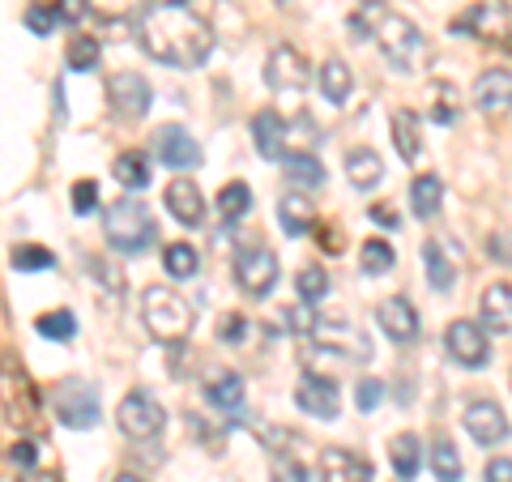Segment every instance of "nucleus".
I'll list each match as a JSON object with an SVG mask.
<instances>
[{
	"label": "nucleus",
	"instance_id": "obj_41",
	"mask_svg": "<svg viewBox=\"0 0 512 482\" xmlns=\"http://www.w3.org/2000/svg\"><path fill=\"white\" fill-rule=\"evenodd\" d=\"M13 269H26V273L56 269V256L47 248H39V244H18V248H13Z\"/></svg>",
	"mask_w": 512,
	"mask_h": 482
},
{
	"label": "nucleus",
	"instance_id": "obj_45",
	"mask_svg": "<svg viewBox=\"0 0 512 482\" xmlns=\"http://www.w3.org/2000/svg\"><path fill=\"white\" fill-rule=\"evenodd\" d=\"M94 205H99V184H94V180H77L73 184V210L77 214H94Z\"/></svg>",
	"mask_w": 512,
	"mask_h": 482
},
{
	"label": "nucleus",
	"instance_id": "obj_19",
	"mask_svg": "<svg viewBox=\"0 0 512 482\" xmlns=\"http://www.w3.org/2000/svg\"><path fill=\"white\" fill-rule=\"evenodd\" d=\"M474 103L487 111V116H504L512 111V73L508 69H487L478 73L474 82Z\"/></svg>",
	"mask_w": 512,
	"mask_h": 482
},
{
	"label": "nucleus",
	"instance_id": "obj_32",
	"mask_svg": "<svg viewBox=\"0 0 512 482\" xmlns=\"http://www.w3.org/2000/svg\"><path fill=\"white\" fill-rule=\"evenodd\" d=\"M111 171H116V184H120V188L141 192V188L150 184V158L141 154V150H124V154L116 158V167H111Z\"/></svg>",
	"mask_w": 512,
	"mask_h": 482
},
{
	"label": "nucleus",
	"instance_id": "obj_49",
	"mask_svg": "<svg viewBox=\"0 0 512 482\" xmlns=\"http://www.w3.org/2000/svg\"><path fill=\"white\" fill-rule=\"evenodd\" d=\"M367 218H372L376 222V227H389V231H397V227H402V218H397V210H393V205H372V210H367Z\"/></svg>",
	"mask_w": 512,
	"mask_h": 482
},
{
	"label": "nucleus",
	"instance_id": "obj_35",
	"mask_svg": "<svg viewBox=\"0 0 512 482\" xmlns=\"http://www.w3.org/2000/svg\"><path fill=\"white\" fill-rule=\"evenodd\" d=\"M431 474H436V482H461V478H466L457 448L448 444V440H436V444H431Z\"/></svg>",
	"mask_w": 512,
	"mask_h": 482
},
{
	"label": "nucleus",
	"instance_id": "obj_20",
	"mask_svg": "<svg viewBox=\"0 0 512 482\" xmlns=\"http://www.w3.org/2000/svg\"><path fill=\"white\" fill-rule=\"evenodd\" d=\"M320 478L325 482H372V461L350 453V448H325V457H320Z\"/></svg>",
	"mask_w": 512,
	"mask_h": 482
},
{
	"label": "nucleus",
	"instance_id": "obj_44",
	"mask_svg": "<svg viewBox=\"0 0 512 482\" xmlns=\"http://www.w3.org/2000/svg\"><path fill=\"white\" fill-rule=\"evenodd\" d=\"M436 94H440V103H431V107H427V120H436V124H453V120H457L453 86H436Z\"/></svg>",
	"mask_w": 512,
	"mask_h": 482
},
{
	"label": "nucleus",
	"instance_id": "obj_1",
	"mask_svg": "<svg viewBox=\"0 0 512 482\" xmlns=\"http://www.w3.org/2000/svg\"><path fill=\"white\" fill-rule=\"evenodd\" d=\"M141 52L171 69H197L214 52V26L205 13H197L188 0H150L137 18Z\"/></svg>",
	"mask_w": 512,
	"mask_h": 482
},
{
	"label": "nucleus",
	"instance_id": "obj_31",
	"mask_svg": "<svg viewBox=\"0 0 512 482\" xmlns=\"http://www.w3.org/2000/svg\"><path fill=\"white\" fill-rule=\"evenodd\" d=\"M286 163V180H291V188H325V167H320L316 154H291L282 158Z\"/></svg>",
	"mask_w": 512,
	"mask_h": 482
},
{
	"label": "nucleus",
	"instance_id": "obj_37",
	"mask_svg": "<svg viewBox=\"0 0 512 482\" xmlns=\"http://www.w3.org/2000/svg\"><path fill=\"white\" fill-rule=\"evenodd\" d=\"M295 286H299V299H303V303H320V299L333 291L329 273L320 269V265H303V269H299V278H295Z\"/></svg>",
	"mask_w": 512,
	"mask_h": 482
},
{
	"label": "nucleus",
	"instance_id": "obj_13",
	"mask_svg": "<svg viewBox=\"0 0 512 482\" xmlns=\"http://www.w3.org/2000/svg\"><path fill=\"white\" fill-rule=\"evenodd\" d=\"M312 337H320V346H325V355H342L346 363H372V342H367V333L355 329L350 320H338V325H320L312 329Z\"/></svg>",
	"mask_w": 512,
	"mask_h": 482
},
{
	"label": "nucleus",
	"instance_id": "obj_36",
	"mask_svg": "<svg viewBox=\"0 0 512 482\" xmlns=\"http://www.w3.org/2000/svg\"><path fill=\"white\" fill-rule=\"evenodd\" d=\"M99 39H90V35H73L69 47H64V60H69V69L73 73H90L94 64H99Z\"/></svg>",
	"mask_w": 512,
	"mask_h": 482
},
{
	"label": "nucleus",
	"instance_id": "obj_22",
	"mask_svg": "<svg viewBox=\"0 0 512 482\" xmlns=\"http://www.w3.org/2000/svg\"><path fill=\"white\" fill-rule=\"evenodd\" d=\"M389 133H393L397 154H402L410 167L419 163V158H423V124H419V111L397 107V111H393V120H389Z\"/></svg>",
	"mask_w": 512,
	"mask_h": 482
},
{
	"label": "nucleus",
	"instance_id": "obj_24",
	"mask_svg": "<svg viewBox=\"0 0 512 482\" xmlns=\"http://www.w3.org/2000/svg\"><path fill=\"white\" fill-rule=\"evenodd\" d=\"M478 312H483V325L491 333H512V286L508 282L487 286L483 303H478Z\"/></svg>",
	"mask_w": 512,
	"mask_h": 482
},
{
	"label": "nucleus",
	"instance_id": "obj_56",
	"mask_svg": "<svg viewBox=\"0 0 512 482\" xmlns=\"http://www.w3.org/2000/svg\"><path fill=\"white\" fill-rule=\"evenodd\" d=\"M500 5H504V9H512V0H500Z\"/></svg>",
	"mask_w": 512,
	"mask_h": 482
},
{
	"label": "nucleus",
	"instance_id": "obj_16",
	"mask_svg": "<svg viewBox=\"0 0 512 482\" xmlns=\"http://www.w3.org/2000/svg\"><path fill=\"white\" fill-rule=\"evenodd\" d=\"M163 205L171 210L175 222H184V227H201L205 222V197H201V188L192 175H175L163 192Z\"/></svg>",
	"mask_w": 512,
	"mask_h": 482
},
{
	"label": "nucleus",
	"instance_id": "obj_27",
	"mask_svg": "<svg viewBox=\"0 0 512 482\" xmlns=\"http://www.w3.org/2000/svg\"><path fill=\"white\" fill-rule=\"evenodd\" d=\"M389 461H393V470L402 482H410L414 474H419V465H423V444L414 431H402V436H393L389 444Z\"/></svg>",
	"mask_w": 512,
	"mask_h": 482
},
{
	"label": "nucleus",
	"instance_id": "obj_40",
	"mask_svg": "<svg viewBox=\"0 0 512 482\" xmlns=\"http://www.w3.org/2000/svg\"><path fill=\"white\" fill-rule=\"evenodd\" d=\"M43 337H52V342H73L77 337V316L73 312H47V316H39V325H35Z\"/></svg>",
	"mask_w": 512,
	"mask_h": 482
},
{
	"label": "nucleus",
	"instance_id": "obj_11",
	"mask_svg": "<svg viewBox=\"0 0 512 482\" xmlns=\"http://www.w3.org/2000/svg\"><path fill=\"white\" fill-rule=\"evenodd\" d=\"M265 82H269V90H278V94H299L303 86H308V60H303L299 47L278 43L274 52H269Z\"/></svg>",
	"mask_w": 512,
	"mask_h": 482
},
{
	"label": "nucleus",
	"instance_id": "obj_46",
	"mask_svg": "<svg viewBox=\"0 0 512 482\" xmlns=\"http://www.w3.org/2000/svg\"><path fill=\"white\" fill-rule=\"evenodd\" d=\"M9 461L18 465V470H35V461H39V448H35V440H13L9 444Z\"/></svg>",
	"mask_w": 512,
	"mask_h": 482
},
{
	"label": "nucleus",
	"instance_id": "obj_26",
	"mask_svg": "<svg viewBox=\"0 0 512 482\" xmlns=\"http://www.w3.org/2000/svg\"><path fill=\"white\" fill-rule=\"evenodd\" d=\"M278 222H282V231L299 239V235H308L316 227V210H312V201L308 197H299V192H286V197L278 201Z\"/></svg>",
	"mask_w": 512,
	"mask_h": 482
},
{
	"label": "nucleus",
	"instance_id": "obj_53",
	"mask_svg": "<svg viewBox=\"0 0 512 482\" xmlns=\"http://www.w3.org/2000/svg\"><path fill=\"white\" fill-rule=\"evenodd\" d=\"M26 482H60V478H56V474H43V470H30Z\"/></svg>",
	"mask_w": 512,
	"mask_h": 482
},
{
	"label": "nucleus",
	"instance_id": "obj_9",
	"mask_svg": "<svg viewBox=\"0 0 512 482\" xmlns=\"http://www.w3.org/2000/svg\"><path fill=\"white\" fill-rule=\"evenodd\" d=\"M107 99H111V116L124 120V124H133V120H141L150 111L154 94H150V82L141 73L120 69V73L107 77Z\"/></svg>",
	"mask_w": 512,
	"mask_h": 482
},
{
	"label": "nucleus",
	"instance_id": "obj_4",
	"mask_svg": "<svg viewBox=\"0 0 512 482\" xmlns=\"http://www.w3.org/2000/svg\"><path fill=\"white\" fill-rule=\"evenodd\" d=\"M103 235L107 244L124 252V256H137L146 252L150 244H158V222L150 214V205L141 201H116L103 210Z\"/></svg>",
	"mask_w": 512,
	"mask_h": 482
},
{
	"label": "nucleus",
	"instance_id": "obj_2",
	"mask_svg": "<svg viewBox=\"0 0 512 482\" xmlns=\"http://www.w3.org/2000/svg\"><path fill=\"white\" fill-rule=\"evenodd\" d=\"M350 30H355V39H376L384 60L406 77L423 73L431 64L427 35L406 18V13H393L384 0H359V9L350 13Z\"/></svg>",
	"mask_w": 512,
	"mask_h": 482
},
{
	"label": "nucleus",
	"instance_id": "obj_38",
	"mask_svg": "<svg viewBox=\"0 0 512 482\" xmlns=\"http://www.w3.org/2000/svg\"><path fill=\"white\" fill-rule=\"evenodd\" d=\"M163 265H167L171 278H192V273L201 269V256H197V248H192V244H167Z\"/></svg>",
	"mask_w": 512,
	"mask_h": 482
},
{
	"label": "nucleus",
	"instance_id": "obj_43",
	"mask_svg": "<svg viewBox=\"0 0 512 482\" xmlns=\"http://www.w3.org/2000/svg\"><path fill=\"white\" fill-rule=\"evenodd\" d=\"M286 325H291V333L308 337V333L320 325V316L312 312V303H295V308H286Z\"/></svg>",
	"mask_w": 512,
	"mask_h": 482
},
{
	"label": "nucleus",
	"instance_id": "obj_14",
	"mask_svg": "<svg viewBox=\"0 0 512 482\" xmlns=\"http://www.w3.org/2000/svg\"><path fill=\"white\" fill-rule=\"evenodd\" d=\"M444 346L453 363L461 367H483L491 359V346H487V333L483 325H474V320H453V325L444 329Z\"/></svg>",
	"mask_w": 512,
	"mask_h": 482
},
{
	"label": "nucleus",
	"instance_id": "obj_7",
	"mask_svg": "<svg viewBox=\"0 0 512 482\" xmlns=\"http://www.w3.org/2000/svg\"><path fill=\"white\" fill-rule=\"evenodd\" d=\"M52 414H56V423L73 427V431L94 427L99 423V389H94L90 380H82V376L60 380L52 389Z\"/></svg>",
	"mask_w": 512,
	"mask_h": 482
},
{
	"label": "nucleus",
	"instance_id": "obj_23",
	"mask_svg": "<svg viewBox=\"0 0 512 482\" xmlns=\"http://www.w3.org/2000/svg\"><path fill=\"white\" fill-rule=\"evenodd\" d=\"M244 376L239 372H222V376H214L210 384H205V401H210L214 410H222L227 419H239L244 414Z\"/></svg>",
	"mask_w": 512,
	"mask_h": 482
},
{
	"label": "nucleus",
	"instance_id": "obj_10",
	"mask_svg": "<svg viewBox=\"0 0 512 482\" xmlns=\"http://www.w3.org/2000/svg\"><path fill=\"white\" fill-rule=\"evenodd\" d=\"M154 158L167 163L171 171H197L201 167V146L184 124H163L154 133Z\"/></svg>",
	"mask_w": 512,
	"mask_h": 482
},
{
	"label": "nucleus",
	"instance_id": "obj_12",
	"mask_svg": "<svg viewBox=\"0 0 512 482\" xmlns=\"http://www.w3.org/2000/svg\"><path fill=\"white\" fill-rule=\"evenodd\" d=\"M295 406L303 414H312V419H320V423H333L338 419V410H342L338 384H333L329 376H320V372H308L295 384Z\"/></svg>",
	"mask_w": 512,
	"mask_h": 482
},
{
	"label": "nucleus",
	"instance_id": "obj_54",
	"mask_svg": "<svg viewBox=\"0 0 512 482\" xmlns=\"http://www.w3.org/2000/svg\"><path fill=\"white\" fill-rule=\"evenodd\" d=\"M111 482H141V478H137V474H116Z\"/></svg>",
	"mask_w": 512,
	"mask_h": 482
},
{
	"label": "nucleus",
	"instance_id": "obj_47",
	"mask_svg": "<svg viewBox=\"0 0 512 482\" xmlns=\"http://www.w3.org/2000/svg\"><path fill=\"white\" fill-rule=\"evenodd\" d=\"M56 22H69V26H77V22H86V13H90V0H56Z\"/></svg>",
	"mask_w": 512,
	"mask_h": 482
},
{
	"label": "nucleus",
	"instance_id": "obj_55",
	"mask_svg": "<svg viewBox=\"0 0 512 482\" xmlns=\"http://www.w3.org/2000/svg\"><path fill=\"white\" fill-rule=\"evenodd\" d=\"M504 47H508V52H512V35H508V39H504Z\"/></svg>",
	"mask_w": 512,
	"mask_h": 482
},
{
	"label": "nucleus",
	"instance_id": "obj_5",
	"mask_svg": "<svg viewBox=\"0 0 512 482\" xmlns=\"http://www.w3.org/2000/svg\"><path fill=\"white\" fill-rule=\"evenodd\" d=\"M0 410L18 427H39L43 419V397L35 389V380H30V372L13 355L0 359Z\"/></svg>",
	"mask_w": 512,
	"mask_h": 482
},
{
	"label": "nucleus",
	"instance_id": "obj_50",
	"mask_svg": "<svg viewBox=\"0 0 512 482\" xmlns=\"http://www.w3.org/2000/svg\"><path fill=\"white\" fill-rule=\"evenodd\" d=\"M483 478H487V482H512V457H495V461H487Z\"/></svg>",
	"mask_w": 512,
	"mask_h": 482
},
{
	"label": "nucleus",
	"instance_id": "obj_21",
	"mask_svg": "<svg viewBox=\"0 0 512 482\" xmlns=\"http://www.w3.org/2000/svg\"><path fill=\"white\" fill-rule=\"evenodd\" d=\"M252 141H256V154L269 158V163H282L286 158V120L278 111H256L252 120Z\"/></svg>",
	"mask_w": 512,
	"mask_h": 482
},
{
	"label": "nucleus",
	"instance_id": "obj_29",
	"mask_svg": "<svg viewBox=\"0 0 512 482\" xmlns=\"http://www.w3.org/2000/svg\"><path fill=\"white\" fill-rule=\"evenodd\" d=\"M423 269H427V282L436 286V291H453L457 269H453V261H448V252H444L440 239H427V244H423Z\"/></svg>",
	"mask_w": 512,
	"mask_h": 482
},
{
	"label": "nucleus",
	"instance_id": "obj_15",
	"mask_svg": "<svg viewBox=\"0 0 512 482\" xmlns=\"http://www.w3.org/2000/svg\"><path fill=\"white\" fill-rule=\"evenodd\" d=\"M466 431H470L474 444L495 448V444L508 440V419H504V410L495 406L491 397H474L466 406Z\"/></svg>",
	"mask_w": 512,
	"mask_h": 482
},
{
	"label": "nucleus",
	"instance_id": "obj_51",
	"mask_svg": "<svg viewBox=\"0 0 512 482\" xmlns=\"http://www.w3.org/2000/svg\"><path fill=\"white\" fill-rule=\"evenodd\" d=\"M239 333H244V320L239 316H227V325H218V337H227V342H239Z\"/></svg>",
	"mask_w": 512,
	"mask_h": 482
},
{
	"label": "nucleus",
	"instance_id": "obj_25",
	"mask_svg": "<svg viewBox=\"0 0 512 482\" xmlns=\"http://www.w3.org/2000/svg\"><path fill=\"white\" fill-rule=\"evenodd\" d=\"M346 175H350V184H355L359 192H372L384 180V158L376 150H367V146L350 150L346 154Z\"/></svg>",
	"mask_w": 512,
	"mask_h": 482
},
{
	"label": "nucleus",
	"instance_id": "obj_42",
	"mask_svg": "<svg viewBox=\"0 0 512 482\" xmlns=\"http://www.w3.org/2000/svg\"><path fill=\"white\" fill-rule=\"evenodd\" d=\"M380 397H384V384L380 380L367 376V380L355 384V406H359V414H372L380 406Z\"/></svg>",
	"mask_w": 512,
	"mask_h": 482
},
{
	"label": "nucleus",
	"instance_id": "obj_3",
	"mask_svg": "<svg viewBox=\"0 0 512 482\" xmlns=\"http://www.w3.org/2000/svg\"><path fill=\"white\" fill-rule=\"evenodd\" d=\"M141 320H146V329L154 333V342L180 346V342H188L192 325H197V312H192V303L175 291V286H146V291H141Z\"/></svg>",
	"mask_w": 512,
	"mask_h": 482
},
{
	"label": "nucleus",
	"instance_id": "obj_8",
	"mask_svg": "<svg viewBox=\"0 0 512 482\" xmlns=\"http://www.w3.org/2000/svg\"><path fill=\"white\" fill-rule=\"evenodd\" d=\"M116 423L128 440H154L158 431L167 427V410H163V401H158L150 389H133L124 401H120V414H116Z\"/></svg>",
	"mask_w": 512,
	"mask_h": 482
},
{
	"label": "nucleus",
	"instance_id": "obj_6",
	"mask_svg": "<svg viewBox=\"0 0 512 482\" xmlns=\"http://www.w3.org/2000/svg\"><path fill=\"white\" fill-rule=\"evenodd\" d=\"M278 252L265 244L261 235L256 239H239V248H235V282H239V291L252 295V299H265V295H274V286H278Z\"/></svg>",
	"mask_w": 512,
	"mask_h": 482
},
{
	"label": "nucleus",
	"instance_id": "obj_28",
	"mask_svg": "<svg viewBox=\"0 0 512 482\" xmlns=\"http://www.w3.org/2000/svg\"><path fill=\"white\" fill-rule=\"evenodd\" d=\"M350 90H355V77H350V69L338 56H329L325 64H320V94H325L333 107H342L350 99Z\"/></svg>",
	"mask_w": 512,
	"mask_h": 482
},
{
	"label": "nucleus",
	"instance_id": "obj_39",
	"mask_svg": "<svg viewBox=\"0 0 512 482\" xmlns=\"http://www.w3.org/2000/svg\"><path fill=\"white\" fill-rule=\"evenodd\" d=\"M269 482H308V470L303 461L282 453V448H269Z\"/></svg>",
	"mask_w": 512,
	"mask_h": 482
},
{
	"label": "nucleus",
	"instance_id": "obj_34",
	"mask_svg": "<svg viewBox=\"0 0 512 482\" xmlns=\"http://www.w3.org/2000/svg\"><path fill=\"white\" fill-rule=\"evenodd\" d=\"M248 210H252V188H248L244 180H235V184H227V188L218 192V218H222V222L248 218Z\"/></svg>",
	"mask_w": 512,
	"mask_h": 482
},
{
	"label": "nucleus",
	"instance_id": "obj_52",
	"mask_svg": "<svg viewBox=\"0 0 512 482\" xmlns=\"http://www.w3.org/2000/svg\"><path fill=\"white\" fill-rule=\"evenodd\" d=\"M491 256H500V261H512V235L491 239Z\"/></svg>",
	"mask_w": 512,
	"mask_h": 482
},
{
	"label": "nucleus",
	"instance_id": "obj_17",
	"mask_svg": "<svg viewBox=\"0 0 512 482\" xmlns=\"http://www.w3.org/2000/svg\"><path fill=\"white\" fill-rule=\"evenodd\" d=\"M504 5H470L461 18L448 22L453 35H466V39H478V43H495L504 35Z\"/></svg>",
	"mask_w": 512,
	"mask_h": 482
},
{
	"label": "nucleus",
	"instance_id": "obj_48",
	"mask_svg": "<svg viewBox=\"0 0 512 482\" xmlns=\"http://www.w3.org/2000/svg\"><path fill=\"white\" fill-rule=\"evenodd\" d=\"M26 26L35 30V35H52V26H56V13H52V5H35V9H26Z\"/></svg>",
	"mask_w": 512,
	"mask_h": 482
},
{
	"label": "nucleus",
	"instance_id": "obj_18",
	"mask_svg": "<svg viewBox=\"0 0 512 482\" xmlns=\"http://www.w3.org/2000/svg\"><path fill=\"white\" fill-rule=\"evenodd\" d=\"M376 320H380V329L393 337L397 346H410V342H419V312H414V303L410 299H402V295H393V299H384L380 303V312H376Z\"/></svg>",
	"mask_w": 512,
	"mask_h": 482
},
{
	"label": "nucleus",
	"instance_id": "obj_30",
	"mask_svg": "<svg viewBox=\"0 0 512 482\" xmlns=\"http://www.w3.org/2000/svg\"><path fill=\"white\" fill-rule=\"evenodd\" d=\"M410 205H414V214H419L423 222L436 218L440 205H444V184H440V175H419V180L410 184Z\"/></svg>",
	"mask_w": 512,
	"mask_h": 482
},
{
	"label": "nucleus",
	"instance_id": "obj_33",
	"mask_svg": "<svg viewBox=\"0 0 512 482\" xmlns=\"http://www.w3.org/2000/svg\"><path fill=\"white\" fill-rule=\"evenodd\" d=\"M393 265H397L393 244H384V239H363L359 244V269L367 278H380V273H389Z\"/></svg>",
	"mask_w": 512,
	"mask_h": 482
}]
</instances>
